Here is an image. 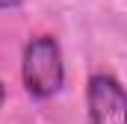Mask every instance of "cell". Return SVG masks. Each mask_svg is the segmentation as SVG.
I'll use <instances>...</instances> for the list:
<instances>
[{
    "mask_svg": "<svg viewBox=\"0 0 127 124\" xmlns=\"http://www.w3.org/2000/svg\"><path fill=\"white\" fill-rule=\"evenodd\" d=\"M3 97H6V89H3V83H0V103H3Z\"/></svg>",
    "mask_w": 127,
    "mask_h": 124,
    "instance_id": "4",
    "label": "cell"
},
{
    "mask_svg": "<svg viewBox=\"0 0 127 124\" xmlns=\"http://www.w3.org/2000/svg\"><path fill=\"white\" fill-rule=\"evenodd\" d=\"M12 6H21V0H0V9H12Z\"/></svg>",
    "mask_w": 127,
    "mask_h": 124,
    "instance_id": "3",
    "label": "cell"
},
{
    "mask_svg": "<svg viewBox=\"0 0 127 124\" xmlns=\"http://www.w3.org/2000/svg\"><path fill=\"white\" fill-rule=\"evenodd\" d=\"M89 124H127V92L109 74H95L86 89Z\"/></svg>",
    "mask_w": 127,
    "mask_h": 124,
    "instance_id": "2",
    "label": "cell"
},
{
    "mask_svg": "<svg viewBox=\"0 0 127 124\" xmlns=\"http://www.w3.org/2000/svg\"><path fill=\"white\" fill-rule=\"evenodd\" d=\"M21 74H24V89L32 97H50L59 92L62 86V53L56 38L50 35H38L24 47V62H21Z\"/></svg>",
    "mask_w": 127,
    "mask_h": 124,
    "instance_id": "1",
    "label": "cell"
}]
</instances>
